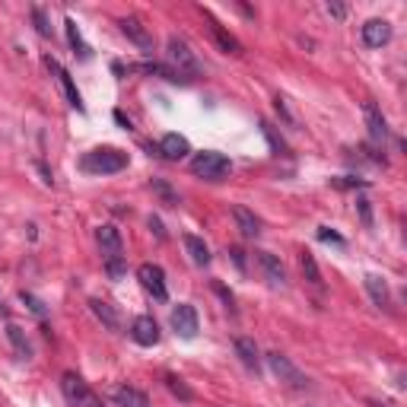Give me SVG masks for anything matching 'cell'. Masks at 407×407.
Returning <instances> with one entry per match:
<instances>
[{"label": "cell", "mask_w": 407, "mask_h": 407, "mask_svg": "<svg viewBox=\"0 0 407 407\" xmlns=\"http://www.w3.org/2000/svg\"><path fill=\"white\" fill-rule=\"evenodd\" d=\"M334 188H366L363 179H353V175H340V179H331Z\"/></svg>", "instance_id": "obj_33"}, {"label": "cell", "mask_w": 407, "mask_h": 407, "mask_svg": "<svg viewBox=\"0 0 407 407\" xmlns=\"http://www.w3.org/2000/svg\"><path fill=\"white\" fill-rule=\"evenodd\" d=\"M45 64H48V70H51V74L57 77V83H61V89H64V96H67V105H70V108L83 111V99H80V89H77L74 77H70L67 70H64L61 64L55 61V57H45Z\"/></svg>", "instance_id": "obj_10"}, {"label": "cell", "mask_w": 407, "mask_h": 407, "mask_svg": "<svg viewBox=\"0 0 407 407\" xmlns=\"http://www.w3.org/2000/svg\"><path fill=\"white\" fill-rule=\"evenodd\" d=\"M366 293L372 296V303L379 308H389L391 306V293H389V284H385L379 274H366Z\"/></svg>", "instance_id": "obj_19"}, {"label": "cell", "mask_w": 407, "mask_h": 407, "mask_svg": "<svg viewBox=\"0 0 407 407\" xmlns=\"http://www.w3.org/2000/svg\"><path fill=\"white\" fill-rule=\"evenodd\" d=\"M80 166H83V172H89V175H111V172L128 169V153H121V150H115V147H99V150H89L80 160Z\"/></svg>", "instance_id": "obj_1"}, {"label": "cell", "mask_w": 407, "mask_h": 407, "mask_svg": "<svg viewBox=\"0 0 407 407\" xmlns=\"http://www.w3.org/2000/svg\"><path fill=\"white\" fill-rule=\"evenodd\" d=\"M235 353H239V359H242V366H245V369L261 372V357H258V347H255V340L239 338V340H235Z\"/></svg>", "instance_id": "obj_21"}, {"label": "cell", "mask_w": 407, "mask_h": 407, "mask_svg": "<svg viewBox=\"0 0 407 407\" xmlns=\"http://www.w3.org/2000/svg\"><path fill=\"white\" fill-rule=\"evenodd\" d=\"M233 220H235V226H239V233L245 235V239H255V235L261 233V220L248 207H242V203H235L233 207Z\"/></svg>", "instance_id": "obj_16"}, {"label": "cell", "mask_w": 407, "mask_h": 407, "mask_svg": "<svg viewBox=\"0 0 407 407\" xmlns=\"http://www.w3.org/2000/svg\"><path fill=\"white\" fill-rule=\"evenodd\" d=\"M359 35H363L366 48H382V45L391 42V23L389 19H366Z\"/></svg>", "instance_id": "obj_8"}, {"label": "cell", "mask_w": 407, "mask_h": 407, "mask_svg": "<svg viewBox=\"0 0 407 407\" xmlns=\"http://www.w3.org/2000/svg\"><path fill=\"white\" fill-rule=\"evenodd\" d=\"M150 188H153V194H156V198H160L162 203H169V207H179V194L169 188V182L153 179V182H150Z\"/></svg>", "instance_id": "obj_27"}, {"label": "cell", "mask_w": 407, "mask_h": 407, "mask_svg": "<svg viewBox=\"0 0 407 407\" xmlns=\"http://www.w3.org/2000/svg\"><path fill=\"white\" fill-rule=\"evenodd\" d=\"M363 118H366V128H369V140L372 143H385V140H389V121H385V115L379 111L376 102H363Z\"/></svg>", "instance_id": "obj_11"}, {"label": "cell", "mask_w": 407, "mask_h": 407, "mask_svg": "<svg viewBox=\"0 0 407 407\" xmlns=\"http://www.w3.org/2000/svg\"><path fill=\"white\" fill-rule=\"evenodd\" d=\"M105 271H108L111 280H121L124 277V258H108L105 261Z\"/></svg>", "instance_id": "obj_31"}, {"label": "cell", "mask_w": 407, "mask_h": 407, "mask_svg": "<svg viewBox=\"0 0 407 407\" xmlns=\"http://www.w3.org/2000/svg\"><path fill=\"white\" fill-rule=\"evenodd\" d=\"M255 261L274 286H286V267L280 264V258H274L271 252H255Z\"/></svg>", "instance_id": "obj_14"}, {"label": "cell", "mask_w": 407, "mask_h": 407, "mask_svg": "<svg viewBox=\"0 0 407 407\" xmlns=\"http://www.w3.org/2000/svg\"><path fill=\"white\" fill-rule=\"evenodd\" d=\"M156 153L166 156V160H185V156L191 153V143H188V137H182V134H166L160 140V147H156Z\"/></svg>", "instance_id": "obj_15"}, {"label": "cell", "mask_w": 407, "mask_h": 407, "mask_svg": "<svg viewBox=\"0 0 407 407\" xmlns=\"http://www.w3.org/2000/svg\"><path fill=\"white\" fill-rule=\"evenodd\" d=\"M166 385H169V391H172V395L182 398V401H191V389H188V385L182 382L179 376H172V372H169V376H166Z\"/></svg>", "instance_id": "obj_29"}, {"label": "cell", "mask_w": 407, "mask_h": 407, "mask_svg": "<svg viewBox=\"0 0 407 407\" xmlns=\"http://www.w3.org/2000/svg\"><path fill=\"white\" fill-rule=\"evenodd\" d=\"M325 10H328V16H334V19H344L347 16V6L344 4H334V0L325 6Z\"/></svg>", "instance_id": "obj_37"}, {"label": "cell", "mask_w": 407, "mask_h": 407, "mask_svg": "<svg viewBox=\"0 0 407 407\" xmlns=\"http://www.w3.org/2000/svg\"><path fill=\"white\" fill-rule=\"evenodd\" d=\"M229 255H233V261H235V264H239V267H245V258H242V252H239V248H233V252H229Z\"/></svg>", "instance_id": "obj_38"}, {"label": "cell", "mask_w": 407, "mask_h": 407, "mask_svg": "<svg viewBox=\"0 0 407 407\" xmlns=\"http://www.w3.org/2000/svg\"><path fill=\"white\" fill-rule=\"evenodd\" d=\"M61 391H64V398H67V404L70 407H105L102 404V398L96 395L93 389H89L87 382H83L77 372H64V379H61Z\"/></svg>", "instance_id": "obj_3"}, {"label": "cell", "mask_w": 407, "mask_h": 407, "mask_svg": "<svg viewBox=\"0 0 407 407\" xmlns=\"http://www.w3.org/2000/svg\"><path fill=\"white\" fill-rule=\"evenodd\" d=\"M115 121H118V124H124V128H130V121L121 115V111H115Z\"/></svg>", "instance_id": "obj_39"}, {"label": "cell", "mask_w": 407, "mask_h": 407, "mask_svg": "<svg viewBox=\"0 0 407 407\" xmlns=\"http://www.w3.org/2000/svg\"><path fill=\"white\" fill-rule=\"evenodd\" d=\"M64 26H67V42H70V48L80 51V57H89V48H87V42H83V35H80V29H77V23L67 16V23H64Z\"/></svg>", "instance_id": "obj_28"}, {"label": "cell", "mask_w": 407, "mask_h": 407, "mask_svg": "<svg viewBox=\"0 0 407 407\" xmlns=\"http://www.w3.org/2000/svg\"><path fill=\"white\" fill-rule=\"evenodd\" d=\"M261 134H264V140L271 143V153H274V156H286V153H290V147H286V140L277 134V128H274V124L261 121Z\"/></svg>", "instance_id": "obj_25"}, {"label": "cell", "mask_w": 407, "mask_h": 407, "mask_svg": "<svg viewBox=\"0 0 407 407\" xmlns=\"http://www.w3.org/2000/svg\"><path fill=\"white\" fill-rule=\"evenodd\" d=\"M111 401L118 407H150V398L143 395V391L130 389V385H118V389L111 391Z\"/></svg>", "instance_id": "obj_17"}, {"label": "cell", "mask_w": 407, "mask_h": 407, "mask_svg": "<svg viewBox=\"0 0 407 407\" xmlns=\"http://www.w3.org/2000/svg\"><path fill=\"white\" fill-rule=\"evenodd\" d=\"M96 239H99V248H102L105 261L108 258H124V242H121V233H118L115 226H99L96 229Z\"/></svg>", "instance_id": "obj_12"}, {"label": "cell", "mask_w": 407, "mask_h": 407, "mask_svg": "<svg viewBox=\"0 0 407 407\" xmlns=\"http://www.w3.org/2000/svg\"><path fill=\"white\" fill-rule=\"evenodd\" d=\"M150 229H153V233H156V239H160V242H166V229H162V220H160V216H150Z\"/></svg>", "instance_id": "obj_36"}, {"label": "cell", "mask_w": 407, "mask_h": 407, "mask_svg": "<svg viewBox=\"0 0 407 407\" xmlns=\"http://www.w3.org/2000/svg\"><path fill=\"white\" fill-rule=\"evenodd\" d=\"M182 242H185V252H188V258H191V264H198V267L210 264V248L201 235H185Z\"/></svg>", "instance_id": "obj_20"}, {"label": "cell", "mask_w": 407, "mask_h": 407, "mask_svg": "<svg viewBox=\"0 0 407 407\" xmlns=\"http://www.w3.org/2000/svg\"><path fill=\"white\" fill-rule=\"evenodd\" d=\"M32 23H35L38 35H45V38H48V35H51V26H48V19H45V13H42V10H38V6H35V10H32Z\"/></svg>", "instance_id": "obj_32"}, {"label": "cell", "mask_w": 407, "mask_h": 407, "mask_svg": "<svg viewBox=\"0 0 407 407\" xmlns=\"http://www.w3.org/2000/svg\"><path fill=\"white\" fill-rule=\"evenodd\" d=\"M89 308H93V315H96V318H99L105 328H111V331H115V328L121 325V318H118V312H115V308H111L108 303H105V299H89Z\"/></svg>", "instance_id": "obj_24"}, {"label": "cell", "mask_w": 407, "mask_h": 407, "mask_svg": "<svg viewBox=\"0 0 407 407\" xmlns=\"http://www.w3.org/2000/svg\"><path fill=\"white\" fill-rule=\"evenodd\" d=\"M6 312V308H4V299H0V315H4Z\"/></svg>", "instance_id": "obj_40"}, {"label": "cell", "mask_w": 407, "mask_h": 407, "mask_svg": "<svg viewBox=\"0 0 407 407\" xmlns=\"http://www.w3.org/2000/svg\"><path fill=\"white\" fill-rule=\"evenodd\" d=\"M169 325H172V331L185 340L198 338V312H194V306L179 303L172 308V315H169Z\"/></svg>", "instance_id": "obj_7"}, {"label": "cell", "mask_w": 407, "mask_h": 407, "mask_svg": "<svg viewBox=\"0 0 407 407\" xmlns=\"http://www.w3.org/2000/svg\"><path fill=\"white\" fill-rule=\"evenodd\" d=\"M130 338L140 347H156L162 334H160V325H156L153 315H137L134 325H130Z\"/></svg>", "instance_id": "obj_9"}, {"label": "cell", "mask_w": 407, "mask_h": 407, "mask_svg": "<svg viewBox=\"0 0 407 407\" xmlns=\"http://www.w3.org/2000/svg\"><path fill=\"white\" fill-rule=\"evenodd\" d=\"M137 280H140V286H143V290H147L153 299H160V303H166V299H169L166 271H162L160 264H140V267H137Z\"/></svg>", "instance_id": "obj_6"}, {"label": "cell", "mask_w": 407, "mask_h": 407, "mask_svg": "<svg viewBox=\"0 0 407 407\" xmlns=\"http://www.w3.org/2000/svg\"><path fill=\"white\" fill-rule=\"evenodd\" d=\"M207 19H210V32H213L216 45H220V48L226 51V55H242V42H239V38H235L233 32H226V29H223V26L216 23V19L210 16V13H207Z\"/></svg>", "instance_id": "obj_18"}, {"label": "cell", "mask_w": 407, "mask_h": 407, "mask_svg": "<svg viewBox=\"0 0 407 407\" xmlns=\"http://www.w3.org/2000/svg\"><path fill=\"white\" fill-rule=\"evenodd\" d=\"M299 267H303V277L308 280V284H312V286H321V271H318V264H315L312 252H303V255H299Z\"/></svg>", "instance_id": "obj_26"}, {"label": "cell", "mask_w": 407, "mask_h": 407, "mask_svg": "<svg viewBox=\"0 0 407 407\" xmlns=\"http://www.w3.org/2000/svg\"><path fill=\"white\" fill-rule=\"evenodd\" d=\"M191 172L203 182H223L229 172H233V162L223 153H213V150H203L191 160Z\"/></svg>", "instance_id": "obj_2"}, {"label": "cell", "mask_w": 407, "mask_h": 407, "mask_svg": "<svg viewBox=\"0 0 407 407\" xmlns=\"http://www.w3.org/2000/svg\"><path fill=\"white\" fill-rule=\"evenodd\" d=\"M19 299H23V303L29 306V312H35L38 318H45V312H48V308H45L42 299H35V296H32V293H19Z\"/></svg>", "instance_id": "obj_30"}, {"label": "cell", "mask_w": 407, "mask_h": 407, "mask_svg": "<svg viewBox=\"0 0 407 407\" xmlns=\"http://www.w3.org/2000/svg\"><path fill=\"white\" fill-rule=\"evenodd\" d=\"M267 366H271V372L286 385V389H296V391L308 389V376L299 369V366H293L290 357H284V353H267Z\"/></svg>", "instance_id": "obj_5"}, {"label": "cell", "mask_w": 407, "mask_h": 407, "mask_svg": "<svg viewBox=\"0 0 407 407\" xmlns=\"http://www.w3.org/2000/svg\"><path fill=\"white\" fill-rule=\"evenodd\" d=\"M318 239L321 242H334V245H344V239H340L338 233H331L328 226H318Z\"/></svg>", "instance_id": "obj_35"}, {"label": "cell", "mask_w": 407, "mask_h": 407, "mask_svg": "<svg viewBox=\"0 0 407 407\" xmlns=\"http://www.w3.org/2000/svg\"><path fill=\"white\" fill-rule=\"evenodd\" d=\"M357 210H359V216H363V226H372V207H369V201L359 198L357 201Z\"/></svg>", "instance_id": "obj_34"}, {"label": "cell", "mask_w": 407, "mask_h": 407, "mask_svg": "<svg viewBox=\"0 0 407 407\" xmlns=\"http://www.w3.org/2000/svg\"><path fill=\"white\" fill-rule=\"evenodd\" d=\"M166 57L175 64V70H179L182 77H198L201 74V61L194 57V51L188 48V42L185 38H179V35H169V42H166Z\"/></svg>", "instance_id": "obj_4"}, {"label": "cell", "mask_w": 407, "mask_h": 407, "mask_svg": "<svg viewBox=\"0 0 407 407\" xmlns=\"http://www.w3.org/2000/svg\"><path fill=\"white\" fill-rule=\"evenodd\" d=\"M6 338H10V344H13V350H16V357L19 359H29L32 357V347H29V340H26V331L19 325H6Z\"/></svg>", "instance_id": "obj_23"}, {"label": "cell", "mask_w": 407, "mask_h": 407, "mask_svg": "<svg viewBox=\"0 0 407 407\" xmlns=\"http://www.w3.org/2000/svg\"><path fill=\"white\" fill-rule=\"evenodd\" d=\"M130 70H140V74L150 77H162L169 83H188V77H182L175 67H166V64H130Z\"/></svg>", "instance_id": "obj_22"}, {"label": "cell", "mask_w": 407, "mask_h": 407, "mask_svg": "<svg viewBox=\"0 0 407 407\" xmlns=\"http://www.w3.org/2000/svg\"><path fill=\"white\" fill-rule=\"evenodd\" d=\"M118 26H121V32L130 38V42L137 45V48H143V51H153V35H150V32H147V26H143L137 16H124Z\"/></svg>", "instance_id": "obj_13"}]
</instances>
